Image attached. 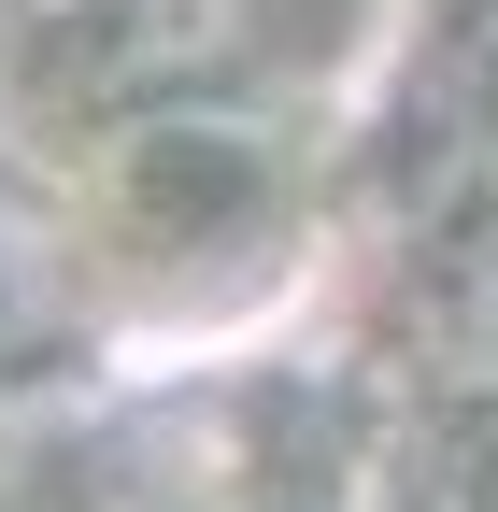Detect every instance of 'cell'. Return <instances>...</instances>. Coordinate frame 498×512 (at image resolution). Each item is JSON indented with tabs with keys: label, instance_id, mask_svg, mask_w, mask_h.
<instances>
[{
	"label": "cell",
	"instance_id": "cell-1",
	"mask_svg": "<svg viewBox=\"0 0 498 512\" xmlns=\"http://www.w3.org/2000/svg\"><path fill=\"white\" fill-rule=\"evenodd\" d=\"M413 328H427V356H442V384H484L498 399V185L442 214L427 285H413Z\"/></svg>",
	"mask_w": 498,
	"mask_h": 512
},
{
	"label": "cell",
	"instance_id": "cell-2",
	"mask_svg": "<svg viewBox=\"0 0 498 512\" xmlns=\"http://www.w3.org/2000/svg\"><path fill=\"white\" fill-rule=\"evenodd\" d=\"M484 512H498V498H484Z\"/></svg>",
	"mask_w": 498,
	"mask_h": 512
}]
</instances>
